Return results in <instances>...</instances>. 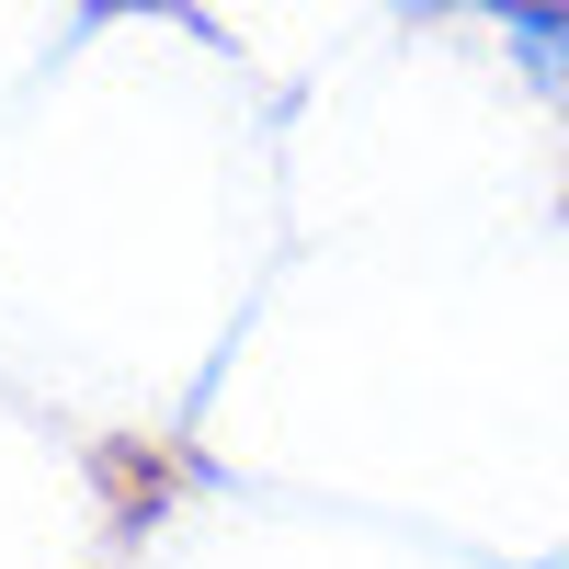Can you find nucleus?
I'll use <instances>...</instances> for the list:
<instances>
[{
    "label": "nucleus",
    "instance_id": "f257e3e1",
    "mask_svg": "<svg viewBox=\"0 0 569 569\" xmlns=\"http://www.w3.org/2000/svg\"><path fill=\"white\" fill-rule=\"evenodd\" d=\"M490 12L512 34V58H525V80L569 114V0H490Z\"/></svg>",
    "mask_w": 569,
    "mask_h": 569
}]
</instances>
